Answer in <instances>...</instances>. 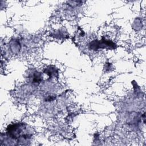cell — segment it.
<instances>
[{"instance_id": "1", "label": "cell", "mask_w": 146, "mask_h": 146, "mask_svg": "<svg viewBox=\"0 0 146 146\" xmlns=\"http://www.w3.org/2000/svg\"><path fill=\"white\" fill-rule=\"evenodd\" d=\"M7 133L15 139H26L30 137L29 133H27V131L23 124H15L10 125L7 128Z\"/></svg>"}]
</instances>
